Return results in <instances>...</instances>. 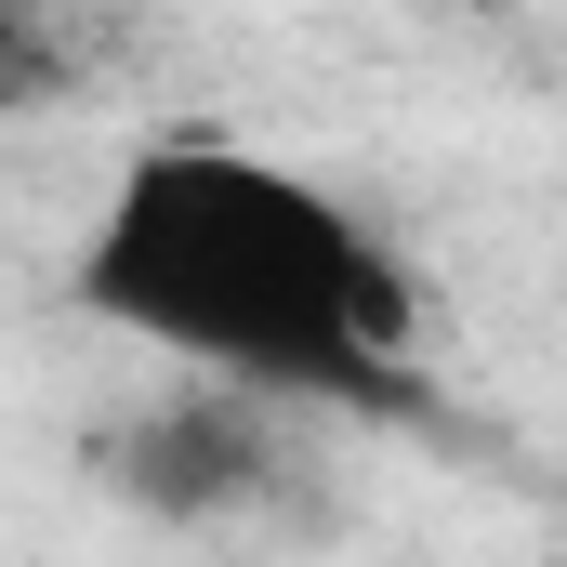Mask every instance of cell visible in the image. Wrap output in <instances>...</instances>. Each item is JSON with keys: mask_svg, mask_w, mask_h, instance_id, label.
I'll list each match as a JSON object with an SVG mask.
<instances>
[{"mask_svg": "<svg viewBox=\"0 0 567 567\" xmlns=\"http://www.w3.org/2000/svg\"><path fill=\"white\" fill-rule=\"evenodd\" d=\"M80 317L120 343L185 357L238 396H370L410 357V278L396 251L265 145L158 133L80 225Z\"/></svg>", "mask_w": 567, "mask_h": 567, "instance_id": "obj_1", "label": "cell"}, {"mask_svg": "<svg viewBox=\"0 0 567 567\" xmlns=\"http://www.w3.org/2000/svg\"><path fill=\"white\" fill-rule=\"evenodd\" d=\"M80 93V27L53 0H0V120H40Z\"/></svg>", "mask_w": 567, "mask_h": 567, "instance_id": "obj_2", "label": "cell"}]
</instances>
